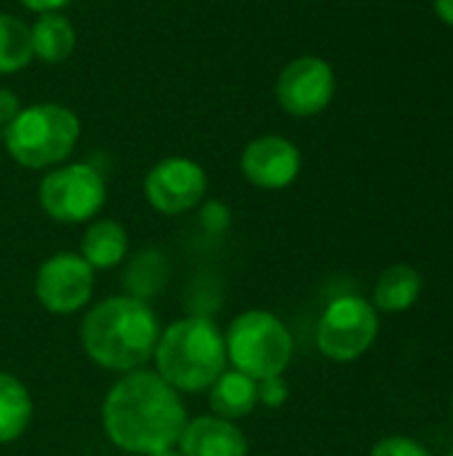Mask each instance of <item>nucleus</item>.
I'll use <instances>...</instances> for the list:
<instances>
[{"instance_id":"nucleus-1","label":"nucleus","mask_w":453,"mask_h":456,"mask_svg":"<svg viewBox=\"0 0 453 456\" xmlns=\"http://www.w3.org/2000/svg\"><path fill=\"white\" fill-rule=\"evenodd\" d=\"M187 419L182 395L158 371L147 369L123 374L101 403L104 436L125 454L174 449Z\"/></svg>"},{"instance_id":"nucleus-2","label":"nucleus","mask_w":453,"mask_h":456,"mask_svg":"<svg viewBox=\"0 0 453 456\" xmlns=\"http://www.w3.org/2000/svg\"><path fill=\"white\" fill-rule=\"evenodd\" d=\"M160 331V321L150 302L117 294L96 302L83 315L80 345L96 366L128 374L152 361Z\"/></svg>"},{"instance_id":"nucleus-3","label":"nucleus","mask_w":453,"mask_h":456,"mask_svg":"<svg viewBox=\"0 0 453 456\" xmlns=\"http://www.w3.org/2000/svg\"><path fill=\"white\" fill-rule=\"evenodd\" d=\"M155 371L176 393H206L227 369L222 329L206 315H187L160 331Z\"/></svg>"},{"instance_id":"nucleus-4","label":"nucleus","mask_w":453,"mask_h":456,"mask_svg":"<svg viewBox=\"0 0 453 456\" xmlns=\"http://www.w3.org/2000/svg\"><path fill=\"white\" fill-rule=\"evenodd\" d=\"M80 139V120L72 110L45 102L24 107L13 123L3 128L8 155L32 171L61 166Z\"/></svg>"},{"instance_id":"nucleus-5","label":"nucleus","mask_w":453,"mask_h":456,"mask_svg":"<svg viewBox=\"0 0 453 456\" xmlns=\"http://www.w3.org/2000/svg\"><path fill=\"white\" fill-rule=\"evenodd\" d=\"M227 363L251 379L283 377L294 358V337L288 326L267 310H246L230 321L224 331Z\"/></svg>"},{"instance_id":"nucleus-6","label":"nucleus","mask_w":453,"mask_h":456,"mask_svg":"<svg viewBox=\"0 0 453 456\" xmlns=\"http://www.w3.org/2000/svg\"><path fill=\"white\" fill-rule=\"evenodd\" d=\"M379 337L376 307L358 297L342 294L323 310L315 331L318 350L334 363H352L363 358Z\"/></svg>"},{"instance_id":"nucleus-7","label":"nucleus","mask_w":453,"mask_h":456,"mask_svg":"<svg viewBox=\"0 0 453 456\" xmlns=\"http://www.w3.org/2000/svg\"><path fill=\"white\" fill-rule=\"evenodd\" d=\"M40 208L61 224L93 219L107 200L104 176L88 163H67L51 168L37 187Z\"/></svg>"},{"instance_id":"nucleus-8","label":"nucleus","mask_w":453,"mask_h":456,"mask_svg":"<svg viewBox=\"0 0 453 456\" xmlns=\"http://www.w3.org/2000/svg\"><path fill=\"white\" fill-rule=\"evenodd\" d=\"M93 270L72 251H59L48 256L35 273V297L45 313L75 315L93 297Z\"/></svg>"},{"instance_id":"nucleus-9","label":"nucleus","mask_w":453,"mask_h":456,"mask_svg":"<svg viewBox=\"0 0 453 456\" xmlns=\"http://www.w3.org/2000/svg\"><path fill=\"white\" fill-rule=\"evenodd\" d=\"M206 190L208 176L203 166L190 158H166L144 176L147 203L166 216H179L198 208L206 198Z\"/></svg>"},{"instance_id":"nucleus-10","label":"nucleus","mask_w":453,"mask_h":456,"mask_svg":"<svg viewBox=\"0 0 453 456\" xmlns=\"http://www.w3.org/2000/svg\"><path fill=\"white\" fill-rule=\"evenodd\" d=\"M334 69L320 56H299L288 61L278 77L275 94L288 115L310 118L323 112L334 99Z\"/></svg>"},{"instance_id":"nucleus-11","label":"nucleus","mask_w":453,"mask_h":456,"mask_svg":"<svg viewBox=\"0 0 453 456\" xmlns=\"http://www.w3.org/2000/svg\"><path fill=\"white\" fill-rule=\"evenodd\" d=\"M243 176L259 190H283L296 182L302 171V155L286 136H259L246 144L240 155Z\"/></svg>"},{"instance_id":"nucleus-12","label":"nucleus","mask_w":453,"mask_h":456,"mask_svg":"<svg viewBox=\"0 0 453 456\" xmlns=\"http://www.w3.org/2000/svg\"><path fill=\"white\" fill-rule=\"evenodd\" d=\"M176 449L182 456H248V441L238 422L203 414L187 419Z\"/></svg>"},{"instance_id":"nucleus-13","label":"nucleus","mask_w":453,"mask_h":456,"mask_svg":"<svg viewBox=\"0 0 453 456\" xmlns=\"http://www.w3.org/2000/svg\"><path fill=\"white\" fill-rule=\"evenodd\" d=\"M206 393L211 414L230 422L246 419L259 406V382L238 369H224Z\"/></svg>"},{"instance_id":"nucleus-14","label":"nucleus","mask_w":453,"mask_h":456,"mask_svg":"<svg viewBox=\"0 0 453 456\" xmlns=\"http://www.w3.org/2000/svg\"><path fill=\"white\" fill-rule=\"evenodd\" d=\"M422 286L425 278L417 267L411 265H390L374 286L371 294V305L376 307V313H387V315H398V313H409L417 299L422 297Z\"/></svg>"},{"instance_id":"nucleus-15","label":"nucleus","mask_w":453,"mask_h":456,"mask_svg":"<svg viewBox=\"0 0 453 456\" xmlns=\"http://www.w3.org/2000/svg\"><path fill=\"white\" fill-rule=\"evenodd\" d=\"M80 256L91 270H112L128 256V232L117 219H96L88 224L80 240Z\"/></svg>"},{"instance_id":"nucleus-16","label":"nucleus","mask_w":453,"mask_h":456,"mask_svg":"<svg viewBox=\"0 0 453 456\" xmlns=\"http://www.w3.org/2000/svg\"><path fill=\"white\" fill-rule=\"evenodd\" d=\"M29 37H32V53L48 64H59L69 59V53L75 51V40H77L72 21L61 16L59 11L40 13V19L29 27Z\"/></svg>"},{"instance_id":"nucleus-17","label":"nucleus","mask_w":453,"mask_h":456,"mask_svg":"<svg viewBox=\"0 0 453 456\" xmlns=\"http://www.w3.org/2000/svg\"><path fill=\"white\" fill-rule=\"evenodd\" d=\"M32 422V398L27 385L8 374L0 371V446L19 441Z\"/></svg>"},{"instance_id":"nucleus-18","label":"nucleus","mask_w":453,"mask_h":456,"mask_svg":"<svg viewBox=\"0 0 453 456\" xmlns=\"http://www.w3.org/2000/svg\"><path fill=\"white\" fill-rule=\"evenodd\" d=\"M168 283V259L160 251H139L123 273L125 294L133 299L147 302L150 297H158L163 286Z\"/></svg>"},{"instance_id":"nucleus-19","label":"nucleus","mask_w":453,"mask_h":456,"mask_svg":"<svg viewBox=\"0 0 453 456\" xmlns=\"http://www.w3.org/2000/svg\"><path fill=\"white\" fill-rule=\"evenodd\" d=\"M29 24L19 16L0 13V75H13L32 61Z\"/></svg>"},{"instance_id":"nucleus-20","label":"nucleus","mask_w":453,"mask_h":456,"mask_svg":"<svg viewBox=\"0 0 453 456\" xmlns=\"http://www.w3.org/2000/svg\"><path fill=\"white\" fill-rule=\"evenodd\" d=\"M371 456H433V452L409 436H387L374 444Z\"/></svg>"},{"instance_id":"nucleus-21","label":"nucleus","mask_w":453,"mask_h":456,"mask_svg":"<svg viewBox=\"0 0 453 456\" xmlns=\"http://www.w3.org/2000/svg\"><path fill=\"white\" fill-rule=\"evenodd\" d=\"M288 401V382L283 377H267L259 382V403L267 409H280Z\"/></svg>"},{"instance_id":"nucleus-22","label":"nucleus","mask_w":453,"mask_h":456,"mask_svg":"<svg viewBox=\"0 0 453 456\" xmlns=\"http://www.w3.org/2000/svg\"><path fill=\"white\" fill-rule=\"evenodd\" d=\"M200 222L208 232H224L230 227V208L224 203H208L200 211Z\"/></svg>"},{"instance_id":"nucleus-23","label":"nucleus","mask_w":453,"mask_h":456,"mask_svg":"<svg viewBox=\"0 0 453 456\" xmlns=\"http://www.w3.org/2000/svg\"><path fill=\"white\" fill-rule=\"evenodd\" d=\"M21 110L24 107H21L19 96L11 88H0V128H5L8 123H13Z\"/></svg>"},{"instance_id":"nucleus-24","label":"nucleus","mask_w":453,"mask_h":456,"mask_svg":"<svg viewBox=\"0 0 453 456\" xmlns=\"http://www.w3.org/2000/svg\"><path fill=\"white\" fill-rule=\"evenodd\" d=\"M72 0H21V5L35 11V13H51V11H59V8H64Z\"/></svg>"},{"instance_id":"nucleus-25","label":"nucleus","mask_w":453,"mask_h":456,"mask_svg":"<svg viewBox=\"0 0 453 456\" xmlns=\"http://www.w3.org/2000/svg\"><path fill=\"white\" fill-rule=\"evenodd\" d=\"M435 11L446 24L453 27V0H435Z\"/></svg>"},{"instance_id":"nucleus-26","label":"nucleus","mask_w":453,"mask_h":456,"mask_svg":"<svg viewBox=\"0 0 453 456\" xmlns=\"http://www.w3.org/2000/svg\"><path fill=\"white\" fill-rule=\"evenodd\" d=\"M147 456H182V452L174 446V449H163V452H155V454H147Z\"/></svg>"},{"instance_id":"nucleus-27","label":"nucleus","mask_w":453,"mask_h":456,"mask_svg":"<svg viewBox=\"0 0 453 456\" xmlns=\"http://www.w3.org/2000/svg\"><path fill=\"white\" fill-rule=\"evenodd\" d=\"M0 142H3V128H0Z\"/></svg>"},{"instance_id":"nucleus-28","label":"nucleus","mask_w":453,"mask_h":456,"mask_svg":"<svg viewBox=\"0 0 453 456\" xmlns=\"http://www.w3.org/2000/svg\"><path fill=\"white\" fill-rule=\"evenodd\" d=\"M451 409H453V398H451Z\"/></svg>"},{"instance_id":"nucleus-29","label":"nucleus","mask_w":453,"mask_h":456,"mask_svg":"<svg viewBox=\"0 0 453 456\" xmlns=\"http://www.w3.org/2000/svg\"><path fill=\"white\" fill-rule=\"evenodd\" d=\"M451 456H453V452H451Z\"/></svg>"}]
</instances>
